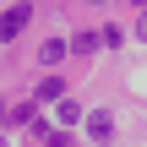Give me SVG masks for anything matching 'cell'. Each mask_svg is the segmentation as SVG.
I'll return each instance as SVG.
<instances>
[{"instance_id": "6da1fadb", "label": "cell", "mask_w": 147, "mask_h": 147, "mask_svg": "<svg viewBox=\"0 0 147 147\" xmlns=\"http://www.w3.org/2000/svg\"><path fill=\"white\" fill-rule=\"evenodd\" d=\"M27 22H33V5H27V0H22V5H11V11H5V16H0V38H16V33H22V27H27Z\"/></svg>"}, {"instance_id": "7a4b0ae2", "label": "cell", "mask_w": 147, "mask_h": 147, "mask_svg": "<svg viewBox=\"0 0 147 147\" xmlns=\"http://www.w3.org/2000/svg\"><path fill=\"white\" fill-rule=\"evenodd\" d=\"M82 125H87V136H93V142H109V131H115V120H109L104 109H93V115H82Z\"/></svg>"}, {"instance_id": "3957f363", "label": "cell", "mask_w": 147, "mask_h": 147, "mask_svg": "<svg viewBox=\"0 0 147 147\" xmlns=\"http://www.w3.org/2000/svg\"><path fill=\"white\" fill-rule=\"evenodd\" d=\"M60 87H65L60 76H44L38 82V104H60Z\"/></svg>"}, {"instance_id": "277c9868", "label": "cell", "mask_w": 147, "mask_h": 147, "mask_svg": "<svg viewBox=\"0 0 147 147\" xmlns=\"http://www.w3.org/2000/svg\"><path fill=\"white\" fill-rule=\"evenodd\" d=\"M65 49H71V44H60V38H49V44H44V49H38V60H44V65H55V60H60V55H65Z\"/></svg>"}, {"instance_id": "5b68a950", "label": "cell", "mask_w": 147, "mask_h": 147, "mask_svg": "<svg viewBox=\"0 0 147 147\" xmlns=\"http://www.w3.org/2000/svg\"><path fill=\"white\" fill-rule=\"evenodd\" d=\"M82 120V104H71V98H60V125H76Z\"/></svg>"}, {"instance_id": "8992f818", "label": "cell", "mask_w": 147, "mask_h": 147, "mask_svg": "<svg viewBox=\"0 0 147 147\" xmlns=\"http://www.w3.org/2000/svg\"><path fill=\"white\" fill-rule=\"evenodd\" d=\"M136 33H142V44H147V11H142V22H136Z\"/></svg>"}]
</instances>
